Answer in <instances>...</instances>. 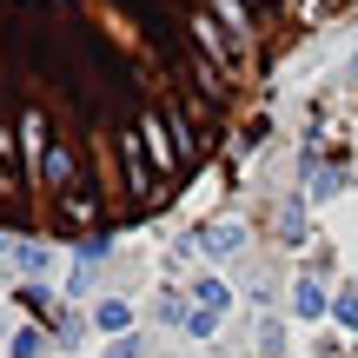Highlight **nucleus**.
Here are the masks:
<instances>
[{"label":"nucleus","mask_w":358,"mask_h":358,"mask_svg":"<svg viewBox=\"0 0 358 358\" xmlns=\"http://www.w3.org/2000/svg\"><path fill=\"white\" fill-rule=\"evenodd\" d=\"M345 0H0V219L93 239L166 213Z\"/></svg>","instance_id":"1"}]
</instances>
